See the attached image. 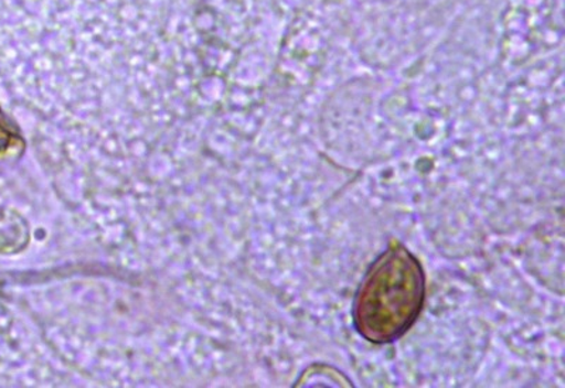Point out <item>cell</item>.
<instances>
[{
  "instance_id": "obj_2",
  "label": "cell",
  "mask_w": 565,
  "mask_h": 388,
  "mask_svg": "<svg viewBox=\"0 0 565 388\" xmlns=\"http://www.w3.org/2000/svg\"><path fill=\"white\" fill-rule=\"evenodd\" d=\"M26 150V140L17 123L0 106V168L17 163Z\"/></svg>"
},
{
  "instance_id": "obj_1",
  "label": "cell",
  "mask_w": 565,
  "mask_h": 388,
  "mask_svg": "<svg viewBox=\"0 0 565 388\" xmlns=\"http://www.w3.org/2000/svg\"><path fill=\"white\" fill-rule=\"evenodd\" d=\"M426 299L422 261L401 241L392 240L367 267L353 295V330L370 344H395L416 325Z\"/></svg>"
}]
</instances>
